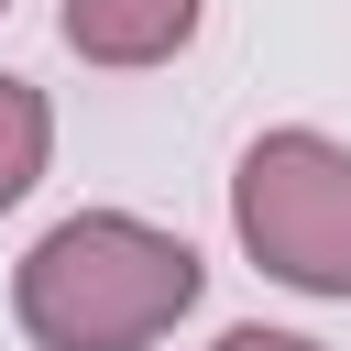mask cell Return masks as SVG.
<instances>
[{
    "instance_id": "cell-4",
    "label": "cell",
    "mask_w": 351,
    "mask_h": 351,
    "mask_svg": "<svg viewBox=\"0 0 351 351\" xmlns=\"http://www.w3.org/2000/svg\"><path fill=\"white\" fill-rule=\"evenodd\" d=\"M44 154H55V110H44V88H33V77H0V208L33 197Z\"/></svg>"
},
{
    "instance_id": "cell-5",
    "label": "cell",
    "mask_w": 351,
    "mask_h": 351,
    "mask_svg": "<svg viewBox=\"0 0 351 351\" xmlns=\"http://www.w3.org/2000/svg\"><path fill=\"white\" fill-rule=\"evenodd\" d=\"M208 351H318V340H296V329H219Z\"/></svg>"
},
{
    "instance_id": "cell-1",
    "label": "cell",
    "mask_w": 351,
    "mask_h": 351,
    "mask_svg": "<svg viewBox=\"0 0 351 351\" xmlns=\"http://www.w3.org/2000/svg\"><path fill=\"white\" fill-rule=\"evenodd\" d=\"M197 252L132 208H77L55 219L22 274H11V307L33 329V351H154L186 307H197Z\"/></svg>"
},
{
    "instance_id": "cell-2",
    "label": "cell",
    "mask_w": 351,
    "mask_h": 351,
    "mask_svg": "<svg viewBox=\"0 0 351 351\" xmlns=\"http://www.w3.org/2000/svg\"><path fill=\"white\" fill-rule=\"evenodd\" d=\"M230 230L241 252L296 296H351V143L329 132H263L230 165Z\"/></svg>"
},
{
    "instance_id": "cell-3",
    "label": "cell",
    "mask_w": 351,
    "mask_h": 351,
    "mask_svg": "<svg viewBox=\"0 0 351 351\" xmlns=\"http://www.w3.org/2000/svg\"><path fill=\"white\" fill-rule=\"evenodd\" d=\"M197 33V0H66V44L88 66H165L186 55Z\"/></svg>"
}]
</instances>
